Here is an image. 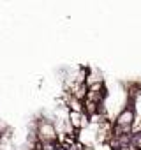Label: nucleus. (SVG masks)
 Returning a JSON list of instances; mask_svg holds the SVG:
<instances>
[{"label": "nucleus", "instance_id": "obj_1", "mask_svg": "<svg viewBox=\"0 0 141 150\" xmlns=\"http://www.w3.org/2000/svg\"><path fill=\"white\" fill-rule=\"evenodd\" d=\"M35 132H37V139L41 143H58V139H60L56 125L46 117L37 120V131Z\"/></svg>", "mask_w": 141, "mask_h": 150}, {"label": "nucleus", "instance_id": "obj_2", "mask_svg": "<svg viewBox=\"0 0 141 150\" xmlns=\"http://www.w3.org/2000/svg\"><path fill=\"white\" fill-rule=\"evenodd\" d=\"M130 148H132V150H141V132H132Z\"/></svg>", "mask_w": 141, "mask_h": 150}, {"label": "nucleus", "instance_id": "obj_3", "mask_svg": "<svg viewBox=\"0 0 141 150\" xmlns=\"http://www.w3.org/2000/svg\"><path fill=\"white\" fill-rule=\"evenodd\" d=\"M55 150H65V148H62V146H60V143H58V146H56Z\"/></svg>", "mask_w": 141, "mask_h": 150}]
</instances>
